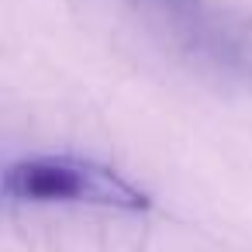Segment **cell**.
Masks as SVG:
<instances>
[{"label":"cell","mask_w":252,"mask_h":252,"mask_svg":"<svg viewBox=\"0 0 252 252\" xmlns=\"http://www.w3.org/2000/svg\"><path fill=\"white\" fill-rule=\"evenodd\" d=\"M4 190L11 200L28 204H97L118 211H142L145 193H138L114 169L66 159V156H32L7 169Z\"/></svg>","instance_id":"6da1fadb"},{"label":"cell","mask_w":252,"mask_h":252,"mask_svg":"<svg viewBox=\"0 0 252 252\" xmlns=\"http://www.w3.org/2000/svg\"><path fill=\"white\" fill-rule=\"evenodd\" d=\"M152 7L159 18L169 21V32L183 38L190 52H200L224 69H252L249 45L235 35L231 25L218 21V14L204 0H152Z\"/></svg>","instance_id":"7a4b0ae2"}]
</instances>
